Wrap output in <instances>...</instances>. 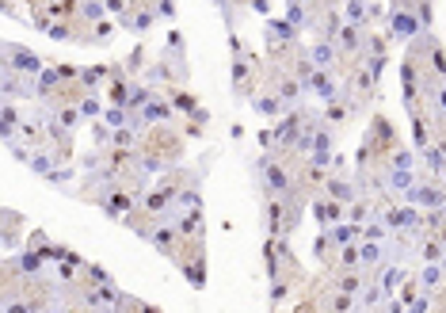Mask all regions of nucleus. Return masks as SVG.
Instances as JSON below:
<instances>
[{
	"label": "nucleus",
	"mask_w": 446,
	"mask_h": 313,
	"mask_svg": "<svg viewBox=\"0 0 446 313\" xmlns=\"http://www.w3.org/2000/svg\"><path fill=\"white\" fill-rule=\"evenodd\" d=\"M259 176H263V188L271 191V199H290V176L282 165H275V160H259Z\"/></svg>",
	"instance_id": "obj_1"
},
{
	"label": "nucleus",
	"mask_w": 446,
	"mask_h": 313,
	"mask_svg": "<svg viewBox=\"0 0 446 313\" xmlns=\"http://www.w3.org/2000/svg\"><path fill=\"white\" fill-rule=\"evenodd\" d=\"M4 66H12L15 73H23V77H38V73H43V61H38L27 46H12V43L4 46Z\"/></svg>",
	"instance_id": "obj_2"
},
{
	"label": "nucleus",
	"mask_w": 446,
	"mask_h": 313,
	"mask_svg": "<svg viewBox=\"0 0 446 313\" xmlns=\"http://www.w3.org/2000/svg\"><path fill=\"white\" fill-rule=\"evenodd\" d=\"M408 203L420 206V211H443L446 206V191L439 188V183H416V188L408 191Z\"/></svg>",
	"instance_id": "obj_3"
},
{
	"label": "nucleus",
	"mask_w": 446,
	"mask_h": 313,
	"mask_svg": "<svg viewBox=\"0 0 446 313\" xmlns=\"http://www.w3.org/2000/svg\"><path fill=\"white\" fill-rule=\"evenodd\" d=\"M389 35L393 38H416L424 31V23L416 20V12H389Z\"/></svg>",
	"instance_id": "obj_4"
},
{
	"label": "nucleus",
	"mask_w": 446,
	"mask_h": 313,
	"mask_svg": "<svg viewBox=\"0 0 446 313\" xmlns=\"http://www.w3.org/2000/svg\"><path fill=\"white\" fill-rule=\"evenodd\" d=\"M324 234L332 237V248H347V245H359L362 241V226L359 222H339V226L324 229Z\"/></svg>",
	"instance_id": "obj_5"
},
{
	"label": "nucleus",
	"mask_w": 446,
	"mask_h": 313,
	"mask_svg": "<svg viewBox=\"0 0 446 313\" xmlns=\"http://www.w3.org/2000/svg\"><path fill=\"white\" fill-rule=\"evenodd\" d=\"M100 206H103V214L107 218H130V206H134V199L126 195V191H107V195L100 199Z\"/></svg>",
	"instance_id": "obj_6"
},
{
	"label": "nucleus",
	"mask_w": 446,
	"mask_h": 313,
	"mask_svg": "<svg viewBox=\"0 0 446 313\" xmlns=\"http://www.w3.org/2000/svg\"><path fill=\"white\" fill-rule=\"evenodd\" d=\"M324 191H328V199H336V203H355V199H359V188H355L351 180H344V176L324 180Z\"/></svg>",
	"instance_id": "obj_7"
},
{
	"label": "nucleus",
	"mask_w": 446,
	"mask_h": 313,
	"mask_svg": "<svg viewBox=\"0 0 446 313\" xmlns=\"http://www.w3.org/2000/svg\"><path fill=\"white\" fill-rule=\"evenodd\" d=\"M176 237H180V229H172V226H157L145 234V241H149L153 248H160L164 256H176Z\"/></svg>",
	"instance_id": "obj_8"
},
{
	"label": "nucleus",
	"mask_w": 446,
	"mask_h": 313,
	"mask_svg": "<svg viewBox=\"0 0 446 313\" xmlns=\"http://www.w3.org/2000/svg\"><path fill=\"white\" fill-rule=\"evenodd\" d=\"M252 107H256V115H263V119H279L282 111H286V100H282L279 92H271V96H256Z\"/></svg>",
	"instance_id": "obj_9"
},
{
	"label": "nucleus",
	"mask_w": 446,
	"mask_h": 313,
	"mask_svg": "<svg viewBox=\"0 0 446 313\" xmlns=\"http://www.w3.org/2000/svg\"><path fill=\"white\" fill-rule=\"evenodd\" d=\"M385 188L389 191H412V188H416V168H389V172H385Z\"/></svg>",
	"instance_id": "obj_10"
},
{
	"label": "nucleus",
	"mask_w": 446,
	"mask_h": 313,
	"mask_svg": "<svg viewBox=\"0 0 446 313\" xmlns=\"http://www.w3.org/2000/svg\"><path fill=\"white\" fill-rule=\"evenodd\" d=\"M309 88L321 96V100H328V103L339 96V84L332 80V73H328V69H317V73H313V80H309Z\"/></svg>",
	"instance_id": "obj_11"
},
{
	"label": "nucleus",
	"mask_w": 446,
	"mask_h": 313,
	"mask_svg": "<svg viewBox=\"0 0 446 313\" xmlns=\"http://www.w3.org/2000/svg\"><path fill=\"white\" fill-rule=\"evenodd\" d=\"M294 38H298V31L290 27L286 20H267V43L286 46V43H294Z\"/></svg>",
	"instance_id": "obj_12"
},
{
	"label": "nucleus",
	"mask_w": 446,
	"mask_h": 313,
	"mask_svg": "<svg viewBox=\"0 0 446 313\" xmlns=\"http://www.w3.org/2000/svg\"><path fill=\"white\" fill-rule=\"evenodd\" d=\"M416 283L431 294V291H439V287L446 283V271L439 268V264H424V268H420V275H416Z\"/></svg>",
	"instance_id": "obj_13"
},
{
	"label": "nucleus",
	"mask_w": 446,
	"mask_h": 313,
	"mask_svg": "<svg viewBox=\"0 0 446 313\" xmlns=\"http://www.w3.org/2000/svg\"><path fill=\"white\" fill-rule=\"evenodd\" d=\"M404 279H408V271L397 268V264H389V268H382V275H378V283H382L385 294H397L404 287Z\"/></svg>",
	"instance_id": "obj_14"
},
{
	"label": "nucleus",
	"mask_w": 446,
	"mask_h": 313,
	"mask_svg": "<svg viewBox=\"0 0 446 313\" xmlns=\"http://www.w3.org/2000/svg\"><path fill=\"white\" fill-rule=\"evenodd\" d=\"M168 119H172V107H168V103H160V100H149V103L141 107V123H145V126L168 123Z\"/></svg>",
	"instance_id": "obj_15"
},
{
	"label": "nucleus",
	"mask_w": 446,
	"mask_h": 313,
	"mask_svg": "<svg viewBox=\"0 0 446 313\" xmlns=\"http://www.w3.org/2000/svg\"><path fill=\"white\" fill-rule=\"evenodd\" d=\"M385 298H389V294L382 291V283H370V287H362V291H359V310H378V306H385Z\"/></svg>",
	"instance_id": "obj_16"
},
{
	"label": "nucleus",
	"mask_w": 446,
	"mask_h": 313,
	"mask_svg": "<svg viewBox=\"0 0 446 313\" xmlns=\"http://www.w3.org/2000/svg\"><path fill=\"white\" fill-rule=\"evenodd\" d=\"M153 20H157V15H153V8H149V12H134V15H123V20H118V27L134 31V35H145V31L153 27Z\"/></svg>",
	"instance_id": "obj_17"
},
{
	"label": "nucleus",
	"mask_w": 446,
	"mask_h": 313,
	"mask_svg": "<svg viewBox=\"0 0 446 313\" xmlns=\"http://www.w3.org/2000/svg\"><path fill=\"white\" fill-rule=\"evenodd\" d=\"M367 15H374L370 0H347V12H344L347 23H355V27H367Z\"/></svg>",
	"instance_id": "obj_18"
},
{
	"label": "nucleus",
	"mask_w": 446,
	"mask_h": 313,
	"mask_svg": "<svg viewBox=\"0 0 446 313\" xmlns=\"http://www.w3.org/2000/svg\"><path fill=\"white\" fill-rule=\"evenodd\" d=\"M309 61L317 69H332V66H336V43H317L309 50Z\"/></svg>",
	"instance_id": "obj_19"
},
{
	"label": "nucleus",
	"mask_w": 446,
	"mask_h": 313,
	"mask_svg": "<svg viewBox=\"0 0 446 313\" xmlns=\"http://www.w3.org/2000/svg\"><path fill=\"white\" fill-rule=\"evenodd\" d=\"M43 264H46V256H43V252H31V248H27V252H23L20 260H15V268H20L27 279H35L38 271H43Z\"/></svg>",
	"instance_id": "obj_20"
},
{
	"label": "nucleus",
	"mask_w": 446,
	"mask_h": 313,
	"mask_svg": "<svg viewBox=\"0 0 446 313\" xmlns=\"http://www.w3.org/2000/svg\"><path fill=\"white\" fill-rule=\"evenodd\" d=\"M443 252H446V245L439 237H424V241H420V260H424V264H439Z\"/></svg>",
	"instance_id": "obj_21"
},
{
	"label": "nucleus",
	"mask_w": 446,
	"mask_h": 313,
	"mask_svg": "<svg viewBox=\"0 0 446 313\" xmlns=\"http://www.w3.org/2000/svg\"><path fill=\"white\" fill-rule=\"evenodd\" d=\"M27 168L35 176H46V180H54V176H58V165H54V157H46V153H31Z\"/></svg>",
	"instance_id": "obj_22"
},
{
	"label": "nucleus",
	"mask_w": 446,
	"mask_h": 313,
	"mask_svg": "<svg viewBox=\"0 0 446 313\" xmlns=\"http://www.w3.org/2000/svg\"><path fill=\"white\" fill-rule=\"evenodd\" d=\"M385 256V248L378 245V241H359V260L362 268H378V260Z\"/></svg>",
	"instance_id": "obj_23"
},
{
	"label": "nucleus",
	"mask_w": 446,
	"mask_h": 313,
	"mask_svg": "<svg viewBox=\"0 0 446 313\" xmlns=\"http://www.w3.org/2000/svg\"><path fill=\"white\" fill-rule=\"evenodd\" d=\"M130 111L126 107H115V103H111L107 111H103V126H111V130H123V126H130Z\"/></svg>",
	"instance_id": "obj_24"
},
{
	"label": "nucleus",
	"mask_w": 446,
	"mask_h": 313,
	"mask_svg": "<svg viewBox=\"0 0 446 313\" xmlns=\"http://www.w3.org/2000/svg\"><path fill=\"white\" fill-rule=\"evenodd\" d=\"M286 23H290L294 31H305V27H309V8H305V4H298V0H290Z\"/></svg>",
	"instance_id": "obj_25"
},
{
	"label": "nucleus",
	"mask_w": 446,
	"mask_h": 313,
	"mask_svg": "<svg viewBox=\"0 0 446 313\" xmlns=\"http://www.w3.org/2000/svg\"><path fill=\"white\" fill-rule=\"evenodd\" d=\"M111 134H115V138H111V146L123 149V153L137 146V126H123V130H111Z\"/></svg>",
	"instance_id": "obj_26"
},
{
	"label": "nucleus",
	"mask_w": 446,
	"mask_h": 313,
	"mask_svg": "<svg viewBox=\"0 0 446 313\" xmlns=\"http://www.w3.org/2000/svg\"><path fill=\"white\" fill-rule=\"evenodd\" d=\"M313 153H336V138H332V130H324V126L313 130Z\"/></svg>",
	"instance_id": "obj_27"
},
{
	"label": "nucleus",
	"mask_w": 446,
	"mask_h": 313,
	"mask_svg": "<svg viewBox=\"0 0 446 313\" xmlns=\"http://www.w3.org/2000/svg\"><path fill=\"white\" fill-rule=\"evenodd\" d=\"M339 46H344V50H362V38H359V27H355V23H344V31H339Z\"/></svg>",
	"instance_id": "obj_28"
},
{
	"label": "nucleus",
	"mask_w": 446,
	"mask_h": 313,
	"mask_svg": "<svg viewBox=\"0 0 446 313\" xmlns=\"http://www.w3.org/2000/svg\"><path fill=\"white\" fill-rule=\"evenodd\" d=\"M389 237V226L385 222H378V218H370L367 226H362V241H378V245H382V241Z\"/></svg>",
	"instance_id": "obj_29"
},
{
	"label": "nucleus",
	"mask_w": 446,
	"mask_h": 313,
	"mask_svg": "<svg viewBox=\"0 0 446 313\" xmlns=\"http://www.w3.org/2000/svg\"><path fill=\"white\" fill-rule=\"evenodd\" d=\"M54 119H58V126H61V130H77V123H80L84 115H80V107H61Z\"/></svg>",
	"instance_id": "obj_30"
},
{
	"label": "nucleus",
	"mask_w": 446,
	"mask_h": 313,
	"mask_svg": "<svg viewBox=\"0 0 446 313\" xmlns=\"http://www.w3.org/2000/svg\"><path fill=\"white\" fill-rule=\"evenodd\" d=\"M103 12H107V0H84V20L88 23H103Z\"/></svg>",
	"instance_id": "obj_31"
},
{
	"label": "nucleus",
	"mask_w": 446,
	"mask_h": 313,
	"mask_svg": "<svg viewBox=\"0 0 446 313\" xmlns=\"http://www.w3.org/2000/svg\"><path fill=\"white\" fill-rule=\"evenodd\" d=\"M370 214H374V211H370V203H367V199H362V203L355 199V203H351V211H347V218H351V222H359V226H367V222H370Z\"/></svg>",
	"instance_id": "obj_32"
},
{
	"label": "nucleus",
	"mask_w": 446,
	"mask_h": 313,
	"mask_svg": "<svg viewBox=\"0 0 446 313\" xmlns=\"http://www.w3.org/2000/svg\"><path fill=\"white\" fill-rule=\"evenodd\" d=\"M339 264H344L347 271L362 268V260H359V245H347V248H339Z\"/></svg>",
	"instance_id": "obj_33"
},
{
	"label": "nucleus",
	"mask_w": 446,
	"mask_h": 313,
	"mask_svg": "<svg viewBox=\"0 0 446 313\" xmlns=\"http://www.w3.org/2000/svg\"><path fill=\"white\" fill-rule=\"evenodd\" d=\"M336 287H339V294H355V298H359V291H362L359 275H339V279H336Z\"/></svg>",
	"instance_id": "obj_34"
},
{
	"label": "nucleus",
	"mask_w": 446,
	"mask_h": 313,
	"mask_svg": "<svg viewBox=\"0 0 446 313\" xmlns=\"http://www.w3.org/2000/svg\"><path fill=\"white\" fill-rule=\"evenodd\" d=\"M199 226H202V214H199V211H187V214L180 218V234H194Z\"/></svg>",
	"instance_id": "obj_35"
},
{
	"label": "nucleus",
	"mask_w": 446,
	"mask_h": 313,
	"mask_svg": "<svg viewBox=\"0 0 446 313\" xmlns=\"http://www.w3.org/2000/svg\"><path fill=\"white\" fill-rule=\"evenodd\" d=\"M275 92H279L286 103H294V100H298V92H302V84H294V80H279V88H275Z\"/></svg>",
	"instance_id": "obj_36"
},
{
	"label": "nucleus",
	"mask_w": 446,
	"mask_h": 313,
	"mask_svg": "<svg viewBox=\"0 0 446 313\" xmlns=\"http://www.w3.org/2000/svg\"><path fill=\"white\" fill-rule=\"evenodd\" d=\"M389 165H393V168H416V160H412V153H408V149H393Z\"/></svg>",
	"instance_id": "obj_37"
},
{
	"label": "nucleus",
	"mask_w": 446,
	"mask_h": 313,
	"mask_svg": "<svg viewBox=\"0 0 446 313\" xmlns=\"http://www.w3.org/2000/svg\"><path fill=\"white\" fill-rule=\"evenodd\" d=\"M80 115H84V119H95V115H103L100 100H95V96H88V100H80Z\"/></svg>",
	"instance_id": "obj_38"
},
{
	"label": "nucleus",
	"mask_w": 446,
	"mask_h": 313,
	"mask_svg": "<svg viewBox=\"0 0 446 313\" xmlns=\"http://www.w3.org/2000/svg\"><path fill=\"white\" fill-rule=\"evenodd\" d=\"M324 119H328V123H344V119H347V107H344V103L332 100V103H328V111H324Z\"/></svg>",
	"instance_id": "obj_39"
},
{
	"label": "nucleus",
	"mask_w": 446,
	"mask_h": 313,
	"mask_svg": "<svg viewBox=\"0 0 446 313\" xmlns=\"http://www.w3.org/2000/svg\"><path fill=\"white\" fill-rule=\"evenodd\" d=\"M160 168H164V160H160V157H149V153L141 157V172H145V176H157Z\"/></svg>",
	"instance_id": "obj_40"
},
{
	"label": "nucleus",
	"mask_w": 446,
	"mask_h": 313,
	"mask_svg": "<svg viewBox=\"0 0 446 313\" xmlns=\"http://www.w3.org/2000/svg\"><path fill=\"white\" fill-rule=\"evenodd\" d=\"M355 306V294H336V298H332V313H347Z\"/></svg>",
	"instance_id": "obj_41"
},
{
	"label": "nucleus",
	"mask_w": 446,
	"mask_h": 313,
	"mask_svg": "<svg viewBox=\"0 0 446 313\" xmlns=\"http://www.w3.org/2000/svg\"><path fill=\"white\" fill-rule=\"evenodd\" d=\"M4 313H35V306H31V302H20V298H8Z\"/></svg>",
	"instance_id": "obj_42"
},
{
	"label": "nucleus",
	"mask_w": 446,
	"mask_h": 313,
	"mask_svg": "<svg viewBox=\"0 0 446 313\" xmlns=\"http://www.w3.org/2000/svg\"><path fill=\"white\" fill-rule=\"evenodd\" d=\"M408 313H431V298H427V294L412 298V302H408Z\"/></svg>",
	"instance_id": "obj_43"
},
{
	"label": "nucleus",
	"mask_w": 446,
	"mask_h": 313,
	"mask_svg": "<svg viewBox=\"0 0 446 313\" xmlns=\"http://www.w3.org/2000/svg\"><path fill=\"white\" fill-rule=\"evenodd\" d=\"M290 294V287L282 283V279H271V302H282Z\"/></svg>",
	"instance_id": "obj_44"
},
{
	"label": "nucleus",
	"mask_w": 446,
	"mask_h": 313,
	"mask_svg": "<svg viewBox=\"0 0 446 313\" xmlns=\"http://www.w3.org/2000/svg\"><path fill=\"white\" fill-rule=\"evenodd\" d=\"M382 310H385V313H404L408 306H404L401 298H385V306H382Z\"/></svg>",
	"instance_id": "obj_45"
},
{
	"label": "nucleus",
	"mask_w": 446,
	"mask_h": 313,
	"mask_svg": "<svg viewBox=\"0 0 446 313\" xmlns=\"http://www.w3.org/2000/svg\"><path fill=\"white\" fill-rule=\"evenodd\" d=\"M435 103H439V111H443V115H446V80H443L439 88H435Z\"/></svg>",
	"instance_id": "obj_46"
},
{
	"label": "nucleus",
	"mask_w": 446,
	"mask_h": 313,
	"mask_svg": "<svg viewBox=\"0 0 446 313\" xmlns=\"http://www.w3.org/2000/svg\"><path fill=\"white\" fill-rule=\"evenodd\" d=\"M160 15H164V20H172V15H176V8H172V0H160Z\"/></svg>",
	"instance_id": "obj_47"
},
{
	"label": "nucleus",
	"mask_w": 446,
	"mask_h": 313,
	"mask_svg": "<svg viewBox=\"0 0 446 313\" xmlns=\"http://www.w3.org/2000/svg\"><path fill=\"white\" fill-rule=\"evenodd\" d=\"M95 35H100V38H107V35H111V23H107V20H103V23H95Z\"/></svg>",
	"instance_id": "obj_48"
},
{
	"label": "nucleus",
	"mask_w": 446,
	"mask_h": 313,
	"mask_svg": "<svg viewBox=\"0 0 446 313\" xmlns=\"http://www.w3.org/2000/svg\"><path fill=\"white\" fill-rule=\"evenodd\" d=\"M439 268H443V271H446V252H443V260H439Z\"/></svg>",
	"instance_id": "obj_49"
}]
</instances>
